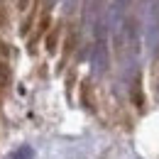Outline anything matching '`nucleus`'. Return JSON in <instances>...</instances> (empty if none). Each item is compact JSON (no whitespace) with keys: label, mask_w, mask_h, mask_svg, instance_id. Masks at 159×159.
<instances>
[{"label":"nucleus","mask_w":159,"mask_h":159,"mask_svg":"<svg viewBox=\"0 0 159 159\" xmlns=\"http://www.w3.org/2000/svg\"><path fill=\"white\" fill-rule=\"evenodd\" d=\"M91 64H93V71L96 74H103L105 66H108V47H105V37H103V25H100V30H98V42L93 47Z\"/></svg>","instance_id":"nucleus-1"},{"label":"nucleus","mask_w":159,"mask_h":159,"mask_svg":"<svg viewBox=\"0 0 159 159\" xmlns=\"http://www.w3.org/2000/svg\"><path fill=\"white\" fill-rule=\"evenodd\" d=\"M32 154H34V152H32V147H20L15 154H10L7 159H32Z\"/></svg>","instance_id":"nucleus-2"},{"label":"nucleus","mask_w":159,"mask_h":159,"mask_svg":"<svg viewBox=\"0 0 159 159\" xmlns=\"http://www.w3.org/2000/svg\"><path fill=\"white\" fill-rule=\"evenodd\" d=\"M122 2H125V0H120V2H118V5H122Z\"/></svg>","instance_id":"nucleus-4"},{"label":"nucleus","mask_w":159,"mask_h":159,"mask_svg":"<svg viewBox=\"0 0 159 159\" xmlns=\"http://www.w3.org/2000/svg\"><path fill=\"white\" fill-rule=\"evenodd\" d=\"M154 20H159V0H157V5H154Z\"/></svg>","instance_id":"nucleus-3"}]
</instances>
